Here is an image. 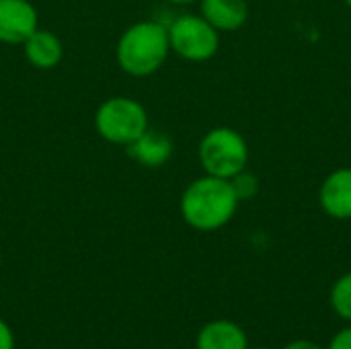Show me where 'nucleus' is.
Returning <instances> with one entry per match:
<instances>
[{"label": "nucleus", "instance_id": "obj_1", "mask_svg": "<svg viewBox=\"0 0 351 349\" xmlns=\"http://www.w3.org/2000/svg\"><path fill=\"white\" fill-rule=\"evenodd\" d=\"M239 204L241 202L228 179L204 173L183 189L179 212L189 228L197 232H214L234 218Z\"/></svg>", "mask_w": 351, "mask_h": 349}, {"label": "nucleus", "instance_id": "obj_2", "mask_svg": "<svg viewBox=\"0 0 351 349\" xmlns=\"http://www.w3.org/2000/svg\"><path fill=\"white\" fill-rule=\"evenodd\" d=\"M171 56L167 23L158 19H146L130 25L115 43L117 66L136 78L156 74Z\"/></svg>", "mask_w": 351, "mask_h": 349}, {"label": "nucleus", "instance_id": "obj_3", "mask_svg": "<svg viewBox=\"0 0 351 349\" xmlns=\"http://www.w3.org/2000/svg\"><path fill=\"white\" fill-rule=\"evenodd\" d=\"M93 123L99 138L123 148L138 140L150 128L146 107L140 101L125 95L105 99L97 107Z\"/></svg>", "mask_w": 351, "mask_h": 349}, {"label": "nucleus", "instance_id": "obj_4", "mask_svg": "<svg viewBox=\"0 0 351 349\" xmlns=\"http://www.w3.org/2000/svg\"><path fill=\"white\" fill-rule=\"evenodd\" d=\"M197 160L206 175L232 179L249 165V144L239 130L218 125L202 136L197 144Z\"/></svg>", "mask_w": 351, "mask_h": 349}, {"label": "nucleus", "instance_id": "obj_5", "mask_svg": "<svg viewBox=\"0 0 351 349\" xmlns=\"http://www.w3.org/2000/svg\"><path fill=\"white\" fill-rule=\"evenodd\" d=\"M171 53L187 62H208L220 49V31L202 14L183 12L167 23Z\"/></svg>", "mask_w": 351, "mask_h": 349}, {"label": "nucleus", "instance_id": "obj_6", "mask_svg": "<svg viewBox=\"0 0 351 349\" xmlns=\"http://www.w3.org/2000/svg\"><path fill=\"white\" fill-rule=\"evenodd\" d=\"M39 27V14L31 0H0V43L23 45Z\"/></svg>", "mask_w": 351, "mask_h": 349}, {"label": "nucleus", "instance_id": "obj_7", "mask_svg": "<svg viewBox=\"0 0 351 349\" xmlns=\"http://www.w3.org/2000/svg\"><path fill=\"white\" fill-rule=\"evenodd\" d=\"M323 212L335 220H351V167L331 171L319 187Z\"/></svg>", "mask_w": 351, "mask_h": 349}, {"label": "nucleus", "instance_id": "obj_8", "mask_svg": "<svg viewBox=\"0 0 351 349\" xmlns=\"http://www.w3.org/2000/svg\"><path fill=\"white\" fill-rule=\"evenodd\" d=\"M173 150H175L173 140L165 132L154 130V128H148L138 140H134L130 146H125L128 156L144 169L165 167L171 160Z\"/></svg>", "mask_w": 351, "mask_h": 349}, {"label": "nucleus", "instance_id": "obj_9", "mask_svg": "<svg viewBox=\"0 0 351 349\" xmlns=\"http://www.w3.org/2000/svg\"><path fill=\"white\" fill-rule=\"evenodd\" d=\"M23 56L33 68L51 70L64 60V43L53 31L37 27L23 41Z\"/></svg>", "mask_w": 351, "mask_h": 349}, {"label": "nucleus", "instance_id": "obj_10", "mask_svg": "<svg viewBox=\"0 0 351 349\" xmlns=\"http://www.w3.org/2000/svg\"><path fill=\"white\" fill-rule=\"evenodd\" d=\"M199 14L220 33L239 31L249 19L247 0H199Z\"/></svg>", "mask_w": 351, "mask_h": 349}, {"label": "nucleus", "instance_id": "obj_11", "mask_svg": "<svg viewBox=\"0 0 351 349\" xmlns=\"http://www.w3.org/2000/svg\"><path fill=\"white\" fill-rule=\"evenodd\" d=\"M195 349H249V339L237 323L220 319L199 329Z\"/></svg>", "mask_w": 351, "mask_h": 349}, {"label": "nucleus", "instance_id": "obj_12", "mask_svg": "<svg viewBox=\"0 0 351 349\" xmlns=\"http://www.w3.org/2000/svg\"><path fill=\"white\" fill-rule=\"evenodd\" d=\"M331 306L333 311L351 323V272L341 276L331 288Z\"/></svg>", "mask_w": 351, "mask_h": 349}, {"label": "nucleus", "instance_id": "obj_13", "mask_svg": "<svg viewBox=\"0 0 351 349\" xmlns=\"http://www.w3.org/2000/svg\"><path fill=\"white\" fill-rule=\"evenodd\" d=\"M228 181H230V185H232L234 195L239 197V202H249V200L257 197V193H259V179L249 169H243L241 173H237Z\"/></svg>", "mask_w": 351, "mask_h": 349}, {"label": "nucleus", "instance_id": "obj_14", "mask_svg": "<svg viewBox=\"0 0 351 349\" xmlns=\"http://www.w3.org/2000/svg\"><path fill=\"white\" fill-rule=\"evenodd\" d=\"M16 341H14V333L10 329V325L0 319V349H14Z\"/></svg>", "mask_w": 351, "mask_h": 349}, {"label": "nucleus", "instance_id": "obj_15", "mask_svg": "<svg viewBox=\"0 0 351 349\" xmlns=\"http://www.w3.org/2000/svg\"><path fill=\"white\" fill-rule=\"evenodd\" d=\"M329 349H351V327L339 331V333L331 339Z\"/></svg>", "mask_w": 351, "mask_h": 349}, {"label": "nucleus", "instance_id": "obj_16", "mask_svg": "<svg viewBox=\"0 0 351 349\" xmlns=\"http://www.w3.org/2000/svg\"><path fill=\"white\" fill-rule=\"evenodd\" d=\"M284 349H323L321 346L308 341V339H298V341H292L290 346H286Z\"/></svg>", "mask_w": 351, "mask_h": 349}, {"label": "nucleus", "instance_id": "obj_17", "mask_svg": "<svg viewBox=\"0 0 351 349\" xmlns=\"http://www.w3.org/2000/svg\"><path fill=\"white\" fill-rule=\"evenodd\" d=\"M165 2H169V4H173V6H189V4H195V2H199V0H165Z\"/></svg>", "mask_w": 351, "mask_h": 349}, {"label": "nucleus", "instance_id": "obj_18", "mask_svg": "<svg viewBox=\"0 0 351 349\" xmlns=\"http://www.w3.org/2000/svg\"><path fill=\"white\" fill-rule=\"evenodd\" d=\"M343 2H346V4H348V6L351 8V0H343Z\"/></svg>", "mask_w": 351, "mask_h": 349}, {"label": "nucleus", "instance_id": "obj_19", "mask_svg": "<svg viewBox=\"0 0 351 349\" xmlns=\"http://www.w3.org/2000/svg\"><path fill=\"white\" fill-rule=\"evenodd\" d=\"M255 349H265V348H255Z\"/></svg>", "mask_w": 351, "mask_h": 349}]
</instances>
